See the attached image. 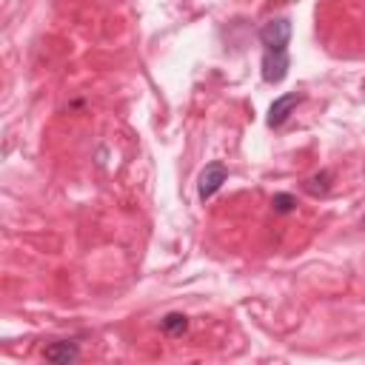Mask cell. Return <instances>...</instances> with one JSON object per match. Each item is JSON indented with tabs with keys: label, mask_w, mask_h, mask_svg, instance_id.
I'll return each mask as SVG.
<instances>
[{
	"label": "cell",
	"mask_w": 365,
	"mask_h": 365,
	"mask_svg": "<svg viewBox=\"0 0 365 365\" xmlns=\"http://www.w3.org/2000/svg\"><path fill=\"white\" fill-rule=\"evenodd\" d=\"M288 40H291V20L288 17H274L259 29L262 51H288Z\"/></svg>",
	"instance_id": "cell-1"
},
{
	"label": "cell",
	"mask_w": 365,
	"mask_h": 365,
	"mask_svg": "<svg viewBox=\"0 0 365 365\" xmlns=\"http://www.w3.org/2000/svg\"><path fill=\"white\" fill-rule=\"evenodd\" d=\"M228 180V168L220 163V160H214V163H208L202 171H200V180H197V197L205 202V200H211L220 188H222V182Z\"/></svg>",
	"instance_id": "cell-2"
},
{
	"label": "cell",
	"mask_w": 365,
	"mask_h": 365,
	"mask_svg": "<svg viewBox=\"0 0 365 365\" xmlns=\"http://www.w3.org/2000/svg\"><path fill=\"white\" fill-rule=\"evenodd\" d=\"M288 68H291V57L288 51H262V80L277 86L288 77Z\"/></svg>",
	"instance_id": "cell-3"
},
{
	"label": "cell",
	"mask_w": 365,
	"mask_h": 365,
	"mask_svg": "<svg viewBox=\"0 0 365 365\" xmlns=\"http://www.w3.org/2000/svg\"><path fill=\"white\" fill-rule=\"evenodd\" d=\"M302 103V94H297V91H285V94H279L271 106H268V117H265V123L271 125V128H279V125H285V120L294 114V108Z\"/></svg>",
	"instance_id": "cell-4"
},
{
	"label": "cell",
	"mask_w": 365,
	"mask_h": 365,
	"mask_svg": "<svg viewBox=\"0 0 365 365\" xmlns=\"http://www.w3.org/2000/svg\"><path fill=\"white\" fill-rule=\"evenodd\" d=\"M43 356L51 359V362L68 365V362H77V359H80V348H77V342H71V339H60V342H51V345L43 351Z\"/></svg>",
	"instance_id": "cell-5"
},
{
	"label": "cell",
	"mask_w": 365,
	"mask_h": 365,
	"mask_svg": "<svg viewBox=\"0 0 365 365\" xmlns=\"http://www.w3.org/2000/svg\"><path fill=\"white\" fill-rule=\"evenodd\" d=\"M160 328H163V334H168V336H180V334L188 331V317L171 311V314H165V317L160 319Z\"/></svg>",
	"instance_id": "cell-6"
},
{
	"label": "cell",
	"mask_w": 365,
	"mask_h": 365,
	"mask_svg": "<svg viewBox=\"0 0 365 365\" xmlns=\"http://www.w3.org/2000/svg\"><path fill=\"white\" fill-rule=\"evenodd\" d=\"M311 197H325L331 191V171H319V174H311L302 185Z\"/></svg>",
	"instance_id": "cell-7"
},
{
	"label": "cell",
	"mask_w": 365,
	"mask_h": 365,
	"mask_svg": "<svg viewBox=\"0 0 365 365\" xmlns=\"http://www.w3.org/2000/svg\"><path fill=\"white\" fill-rule=\"evenodd\" d=\"M271 205H274V211H277V214H291V211L297 208V197H294V194L279 191V194H274V197H271Z\"/></svg>",
	"instance_id": "cell-8"
},
{
	"label": "cell",
	"mask_w": 365,
	"mask_h": 365,
	"mask_svg": "<svg viewBox=\"0 0 365 365\" xmlns=\"http://www.w3.org/2000/svg\"><path fill=\"white\" fill-rule=\"evenodd\" d=\"M362 222H365V220H362Z\"/></svg>",
	"instance_id": "cell-9"
}]
</instances>
